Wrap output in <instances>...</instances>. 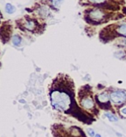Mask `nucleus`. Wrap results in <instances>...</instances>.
I'll use <instances>...</instances> for the list:
<instances>
[{"mask_svg":"<svg viewBox=\"0 0 126 137\" xmlns=\"http://www.w3.org/2000/svg\"><path fill=\"white\" fill-rule=\"evenodd\" d=\"M51 101L53 108L60 112H66L71 105L70 95L61 90H54L51 92Z\"/></svg>","mask_w":126,"mask_h":137,"instance_id":"nucleus-1","label":"nucleus"},{"mask_svg":"<svg viewBox=\"0 0 126 137\" xmlns=\"http://www.w3.org/2000/svg\"><path fill=\"white\" fill-rule=\"evenodd\" d=\"M79 104L84 110L88 111V112H95L97 111L95 101L90 92L79 94Z\"/></svg>","mask_w":126,"mask_h":137,"instance_id":"nucleus-2","label":"nucleus"},{"mask_svg":"<svg viewBox=\"0 0 126 137\" xmlns=\"http://www.w3.org/2000/svg\"><path fill=\"white\" fill-rule=\"evenodd\" d=\"M110 99L114 105H122L126 102V91L124 89H116L110 92Z\"/></svg>","mask_w":126,"mask_h":137,"instance_id":"nucleus-3","label":"nucleus"},{"mask_svg":"<svg viewBox=\"0 0 126 137\" xmlns=\"http://www.w3.org/2000/svg\"><path fill=\"white\" fill-rule=\"evenodd\" d=\"M95 100L97 105L100 107L103 108V105L105 106V110H111L112 109V102L110 99V92L107 91L101 92L95 96Z\"/></svg>","mask_w":126,"mask_h":137,"instance_id":"nucleus-4","label":"nucleus"},{"mask_svg":"<svg viewBox=\"0 0 126 137\" xmlns=\"http://www.w3.org/2000/svg\"><path fill=\"white\" fill-rule=\"evenodd\" d=\"M105 12L103 10H100V9H94V10H92L91 11L89 12V19L91 21H95V22H100L101 20H103L105 18Z\"/></svg>","mask_w":126,"mask_h":137,"instance_id":"nucleus-5","label":"nucleus"},{"mask_svg":"<svg viewBox=\"0 0 126 137\" xmlns=\"http://www.w3.org/2000/svg\"><path fill=\"white\" fill-rule=\"evenodd\" d=\"M104 116H105L109 121L112 122V123H115V122L118 121V116H117L116 115H114L113 113H112V112H105V113H104Z\"/></svg>","mask_w":126,"mask_h":137,"instance_id":"nucleus-6","label":"nucleus"},{"mask_svg":"<svg viewBox=\"0 0 126 137\" xmlns=\"http://www.w3.org/2000/svg\"><path fill=\"white\" fill-rule=\"evenodd\" d=\"M117 32L118 34L122 35V36H125L126 38V23L121 24L117 28Z\"/></svg>","mask_w":126,"mask_h":137,"instance_id":"nucleus-7","label":"nucleus"},{"mask_svg":"<svg viewBox=\"0 0 126 137\" xmlns=\"http://www.w3.org/2000/svg\"><path fill=\"white\" fill-rule=\"evenodd\" d=\"M12 43H13V45L16 46H20L22 43V38L17 34L13 35L12 36Z\"/></svg>","mask_w":126,"mask_h":137,"instance_id":"nucleus-8","label":"nucleus"},{"mask_svg":"<svg viewBox=\"0 0 126 137\" xmlns=\"http://www.w3.org/2000/svg\"><path fill=\"white\" fill-rule=\"evenodd\" d=\"M5 11L8 14H13L16 11V8L13 6L11 3H6V5H5Z\"/></svg>","mask_w":126,"mask_h":137,"instance_id":"nucleus-9","label":"nucleus"},{"mask_svg":"<svg viewBox=\"0 0 126 137\" xmlns=\"http://www.w3.org/2000/svg\"><path fill=\"white\" fill-rule=\"evenodd\" d=\"M35 23L34 21H27V23H25V27L28 30L33 31L35 28Z\"/></svg>","mask_w":126,"mask_h":137,"instance_id":"nucleus-10","label":"nucleus"},{"mask_svg":"<svg viewBox=\"0 0 126 137\" xmlns=\"http://www.w3.org/2000/svg\"><path fill=\"white\" fill-rule=\"evenodd\" d=\"M51 1L53 6L56 7V8H59L63 3V2H64V0H51Z\"/></svg>","mask_w":126,"mask_h":137,"instance_id":"nucleus-11","label":"nucleus"},{"mask_svg":"<svg viewBox=\"0 0 126 137\" xmlns=\"http://www.w3.org/2000/svg\"><path fill=\"white\" fill-rule=\"evenodd\" d=\"M87 133H88V135L90 137H94L96 135V133L94 132V130L92 129V128H88V129H87Z\"/></svg>","mask_w":126,"mask_h":137,"instance_id":"nucleus-12","label":"nucleus"},{"mask_svg":"<svg viewBox=\"0 0 126 137\" xmlns=\"http://www.w3.org/2000/svg\"><path fill=\"white\" fill-rule=\"evenodd\" d=\"M114 55H115V57H118V58H119V59H122L125 56V54L124 51H118V52H116Z\"/></svg>","mask_w":126,"mask_h":137,"instance_id":"nucleus-13","label":"nucleus"},{"mask_svg":"<svg viewBox=\"0 0 126 137\" xmlns=\"http://www.w3.org/2000/svg\"><path fill=\"white\" fill-rule=\"evenodd\" d=\"M91 3H97V4H101V3H103L105 2V0H89Z\"/></svg>","mask_w":126,"mask_h":137,"instance_id":"nucleus-14","label":"nucleus"},{"mask_svg":"<svg viewBox=\"0 0 126 137\" xmlns=\"http://www.w3.org/2000/svg\"><path fill=\"white\" fill-rule=\"evenodd\" d=\"M120 112H121L123 115H125V116H126V107H123V108L120 110Z\"/></svg>","mask_w":126,"mask_h":137,"instance_id":"nucleus-15","label":"nucleus"},{"mask_svg":"<svg viewBox=\"0 0 126 137\" xmlns=\"http://www.w3.org/2000/svg\"><path fill=\"white\" fill-rule=\"evenodd\" d=\"M116 136H118V137H122V134H121V133L116 132Z\"/></svg>","mask_w":126,"mask_h":137,"instance_id":"nucleus-16","label":"nucleus"},{"mask_svg":"<svg viewBox=\"0 0 126 137\" xmlns=\"http://www.w3.org/2000/svg\"><path fill=\"white\" fill-rule=\"evenodd\" d=\"M94 137H101V134H96Z\"/></svg>","mask_w":126,"mask_h":137,"instance_id":"nucleus-17","label":"nucleus"},{"mask_svg":"<svg viewBox=\"0 0 126 137\" xmlns=\"http://www.w3.org/2000/svg\"><path fill=\"white\" fill-rule=\"evenodd\" d=\"M124 12H125V14H126V8H125V9H124Z\"/></svg>","mask_w":126,"mask_h":137,"instance_id":"nucleus-18","label":"nucleus"}]
</instances>
